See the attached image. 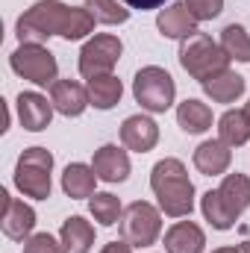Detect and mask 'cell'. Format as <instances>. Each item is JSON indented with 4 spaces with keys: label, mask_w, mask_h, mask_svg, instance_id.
Here are the masks:
<instances>
[{
    "label": "cell",
    "mask_w": 250,
    "mask_h": 253,
    "mask_svg": "<svg viewBox=\"0 0 250 253\" xmlns=\"http://www.w3.org/2000/svg\"><path fill=\"white\" fill-rule=\"evenodd\" d=\"M94 18L88 15V9H77V6H65L59 0H39L36 6H30L21 18H18V39L21 44H42L50 36H62L68 42H77L83 36H88L94 30Z\"/></svg>",
    "instance_id": "1"
},
{
    "label": "cell",
    "mask_w": 250,
    "mask_h": 253,
    "mask_svg": "<svg viewBox=\"0 0 250 253\" xmlns=\"http://www.w3.org/2000/svg\"><path fill=\"white\" fill-rule=\"evenodd\" d=\"M150 189L159 197V209L168 218H186L194 209V186L180 159H162L153 165Z\"/></svg>",
    "instance_id": "2"
},
{
    "label": "cell",
    "mask_w": 250,
    "mask_h": 253,
    "mask_svg": "<svg viewBox=\"0 0 250 253\" xmlns=\"http://www.w3.org/2000/svg\"><path fill=\"white\" fill-rule=\"evenodd\" d=\"M203 215L215 230H230L239 215L250 206V177L245 174H227L224 183L215 191L203 194Z\"/></svg>",
    "instance_id": "3"
},
{
    "label": "cell",
    "mask_w": 250,
    "mask_h": 253,
    "mask_svg": "<svg viewBox=\"0 0 250 253\" xmlns=\"http://www.w3.org/2000/svg\"><path fill=\"white\" fill-rule=\"evenodd\" d=\"M180 65L186 68L194 80L206 83V80H212L215 74L227 71L230 56H227L224 47L215 44L206 33H194V36L183 39V44H180Z\"/></svg>",
    "instance_id": "4"
},
{
    "label": "cell",
    "mask_w": 250,
    "mask_h": 253,
    "mask_svg": "<svg viewBox=\"0 0 250 253\" xmlns=\"http://www.w3.org/2000/svg\"><path fill=\"white\" fill-rule=\"evenodd\" d=\"M50 171H53V156L44 147H27L18 156L15 165V186L27 197L47 200L50 197Z\"/></svg>",
    "instance_id": "5"
},
{
    "label": "cell",
    "mask_w": 250,
    "mask_h": 253,
    "mask_svg": "<svg viewBox=\"0 0 250 253\" xmlns=\"http://www.w3.org/2000/svg\"><path fill=\"white\" fill-rule=\"evenodd\" d=\"M132 94L135 100L141 103V109L147 112H165L171 109L174 103V94H177V85H174V77L159 68V65H147L135 74L132 80Z\"/></svg>",
    "instance_id": "6"
},
{
    "label": "cell",
    "mask_w": 250,
    "mask_h": 253,
    "mask_svg": "<svg viewBox=\"0 0 250 253\" xmlns=\"http://www.w3.org/2000/svg\"><path fill=\"white\" fill-rule=\"evenodd\" d=\"M162 233V215L156 206L144 203V200H135L129 203L121 215V236H124L126 245L132 248H150Z\"/></svg>",
    "instance_id": "7"
},
{
    "label": "cell",
    "mask_w": 250,
    "mask_h": 253,
    "mask_svg": "<svg viewBox=\"0 0 250 253\" xmlns=\"http://www.w3.org/2000/svg\"><path fill=\"white\" fill-rule=\"evenodd\" d=\"M12 71L36 85H53L56 83V59L47 47L42 44H21L15 53H12Z\"/></svg>",
    "instance_id": "8"
},
{
    "label": "cell",
    "mask_w": 250,
    "mask_h": 253,
    "mask_svg": "<svg viewBox=\"0 0 250 253\" xmlns=\"http://www.w3.org/2000/svg\"><path fill=\"white\" fill-rule=\"evenodd\" d=\"M121 39L118 36H94L91 42H85V47L80 50V74L85 80L112 74L115 62L121 59Z\"/></svg>",
    "instance_id": "9"
},
{
    "label": "cell",
    "mask_w": 250,
    "mask_h": 253,
    "mask_svg": "<svg viewBox=\"0 0 250 253\" xmlns=\"http://www.w3.org/2000/svg\"><path fill=\"white\" fill-rule=\"evenodd\" d=\"M0 227H3V233H6L9 239L24 242V239L33 233V227H36V212H33V206L24 203V200L9 197V191L3 189L0 191Z\"/></svg>",
    "instance_id": "10"
},
{
    "label": "cell",
    "mask_w": 250,
    "mask_h": 253,
    "mask_svg": "<svg viewBox=\"0 0 250 253\" xmlns=\"http://www.w3.org/2000/svg\"><path fill=\"white\" fill-rule=\"evenodd\" d=\"M121 141H124L126 150L147 153L159 141V126H156L153 118H147V115H129L124 124H121Z\"/></svg>",
    "instance_id": "11"
},
{
    "label": "cell",
    "mask_w": 250,
    "mask_h": 253,
    "mask_svg": "<svg viewBox=\"0 0 250 253\" xmlns=\"http://www.w3.org/2000/svg\"><path fill=\"white\" fill-rule=\"evenodd\" d=\"M50 103H53L56 112H62L68 118H77V115L85 112V106L91 100H88V88H83L80 83H74V80H56L50 85Z\"/></svg>",
    "instance_id": "12"
},
{
    "label": "cell",
    "mask_w": 250,
    "mask_h": 253,
    "mask_svg": "<svg viewBox=\"0 0 250 253\" xmlns=\"http://www.w3.org/2000/svg\"><path fill=\"white\" fill-rule=\"evenodd\" d=\"M91 168H94L97 180H103V183H121V180L129 177V156L118 144H103L94 153Z\"/></svg>",
    "instance_id": "13"
},
{
    "label": "cell",
    "mask_w": 250,
    "mask_h": 253,
    "mask_svg": "<svg viewBox=\"0 0 250 253\" xmlns=\"http://www.w3.org/2000/svg\"><path fill=\"white\" fill-rule=\"evenodd\" d=\"M197 24L200 21L191 15V9H188L186 3H174L168 9H162L159 18H156V27H159V33L165 39H188V36L200 33Z\"/></svg>",
    "instance_id": "14"
},
{
    "label": "cell",
    "mask_w": 250,
    "mask_h": 253,
    "mask_svg": "<svg viewBox=\"0 0 250 253\" xmlns=\"http://www.w3.org/2000/svg\"><path fill=\"white\" fill-rule=\"evenodd\" d=\"M18 118H21L24 129L42 132L53 118V103H47V97H42L36 91H21L18 94Z\"/></svg>",
    "instance_id": "15"
},
{
    "label": "cell",
    "mask_w": 250,
    "mask_h": 253,
    "mask_svg": "<svg viewBox=\"0 0 250 253\" xmlns=\"http://www.w3.org/2000/svg\"><path fill=\"white\" fill-rule=\"evenodd\" d=\"M230 162H233V150H230V144H224L221 138H209V141H203V144L194 150V168H197L200 174H206V177L224 174V171L230 168Z\"/></svg>",
    "instance_id": "16"
},
{
    "label": "cell",
    "mask_w": 250,
    "mask_h": 253,
    "mask_svg": "<svg viewBox=\"0 0 250 253\" xmlns=\"http://www.w3.org/2000/svg\"><path fill=\"white\" fill-rule=\"evenodd\" d=\"M59 242H62V253H88L94 245V227L85 218L71 215L65 218L62 230H59Z\"/></svg>",
    "instance_id": "17"
},
{
    "label": "cell",
    "mask_w": 250,
    "mask_h": 253,
    "mask_svg": "<svg viewBox=\"0 0 250 253\" xmlns=\"http://www.w3.org/2000/svg\"><path fill=\"white\" fill-rule=\"evenodd\" d=\"M203 245H206V236L191 221H180L165 233V251L168 253H203Z\"/></svg>",
    "instance_id": "18"
},
{
    "label": "cell",
    "mask_w": 250,
    "mask_h": 253,
    "mask_svg": "<svg viewBox=\"0 0 250 253\" xmlns=\"http://www.w3.org/2000/svg\"><path fill=\"white\" fill-rule=\"evenodd\" d=\"M97 174H94V168H88V165H83V162H74V165H68L62 174V189L68 197H74V200H83V197H94L97 191Z\"/></svg>",
    "instance_id": "19"
},
{
    "label": "cell",
    "mask_w": 250,
    "mask_h": 253,
    "mask_svg": "<svg viewBox=\"0 0 250 253\" xmlns=\"http://www.w3.org/2000/svg\"><path fill=\"white\" fill-rule=\"evenodd\" d=\"M203 91L215 100V103H233L236 97H242L245 94V77H239L236 71H221V74H215L212 80H206L203 83Z\"/></svg>",
    "instance_id": "20"
},
{
    "label": "cell",
    "mask_w": 250,
    "mask_h": 253,
    "mask_svg": "<svg viewBox=\"0 0 250 253\" xmlns=\"http://www.w3.org/2000/svg\"><path fill=\"white\" fill-rule=\"evenodd\" d=\"M218 135L230 147H242L250 138V112L248 109H230L218 121Z\"/></svg>",
    "instance_id": "21"
},
{
    "label": "cell",
    "mask_w": 250,
    "mask_h": 253,
    "mask_svg": "<svg viewBox=\"0 0 250 253\" xmlns=\"http://www.w3.org/2000/svg\"><path fill=\"white\" fill-rule=\"evenodd\" d=\"M121 94H124V85L115 74H103V77L88 80V100L97 109H112L121 100Z\"/></svg>",
    "instance_id": "22"
},
{
    "label": "cell",
    "mask_w": 250,
    "mask_h": 253,
    "mask_svg": "<svg viewBox=\"0 0 250 253\" xmlns=\"http://www.w3.org/2000/svg\"><path fill=\"white\" fill-rule=\"evenodd\" d=\"M177 124L183 126L186 132H191V135L206 132L212 126V109L206 103H200V100H186L177 109Z\"/></svg>",
    "instance_id": "23"
},
{
    "label": "cell",
    "mask_w": 250,
    "mask_h": 253,
    "mask_svg": "<svg viewBox=\"0 0 250 253\" xmlns=\"http://www.w3.org/2000/svg\"><path fill=\"white\" fill-rule=\"evenodd\" d=\"M221 47L230 59H239V62H250V36L245 33V27L239 24H230L224 33H221Z\"/></svg>",
    "instance_id": "24"
},
{
    "label": "cell",
    "mask_w": 250,
    "mask_h": 253,
    "mask_svg": "<svg viewBox=\"0 0 250 253\" xmlns=\"http://www.w3.org/2000/svg\"><path fill=\"white\" fill-rule=\"evenodd\" d=\"M88 209H91V215H94V221H100L103 227H112V224H118L121 221V200L115 197V194H109V191H103V194H94L91 200H88Z\"/></svg>",
    "instance_id": "25"
},
{
    "label": "cell",
    "mask_w": 250,
    "mask_h": 253,
    "mask_svg": "<svg viewBox=\"0 0 250 253\" xmlns=\"http://www.w3.org/2000/svg\"><path fill=\"white\" fill-rule=\"evenodd\" d=\"M85 9L97 24H124L129 18V9L118 6V0H85Z\"/></svg>",
    "instance_id": "26"
},
{
    "label": "cell",
    "mask_w": 250,
    "mask_h": 253,
    "mask_svg": "<svg viewBox=\"0 0 250 253\" xmlns=\"http://www.w3.org/2000/svg\"><path fill=\"white\" fill-rule=\"evenodd\" d=\"M24 253H62V242H56L50 233H39L24 242Z\"/></svg>",
    "instance_id": "27"
},
{
    "label": "cell",
    "mask_w": 250,
    "mask_h": 253,
    "mask_svg": "<svg viewBox=\"0 0 250 253\" xmlns=\"http://www.w3.org/2000/svg\"><path fill=\"white\" fill-rule=\"evenodd\" d=\"M186 6L191 9V15L197 21H209V18H218L221 15L224 0H186Z\"/></svg>",
    "instance_id": "28"
},
{
    "label": "cell",
    "mask_w": 250,
    "mask_h": 253,
    "mask_svg": "<svg viewBox=\"0 0 250 253\" xmlns=\"http://www.w3.org/2000/svg\"><path fill=\"white\" fill-rule=\"evenodd\" d=\"M124 3L129 6V9H141V12H144V9H156V6H162L165 0H124Z\"/></svg>",
    "instance_id": "29"
},
{
    "label": "cell",
    "mask_w": 250,
    "mask_h": 253,
    "mask_svg": "<svg viewBox=\"0 0 250 253\" xmlns=\"http://www.w3.org/2000/svg\"><path fill=\"white\" fill-rule=\"evenodd\" d=\"M100 253H132V245H126V242H109Z\"/></svg>",
    "instance_id": "30"
},
{
    "label": "cell",
    "mask_w": 250,
    "mask_h": 253,
    "mask_svg": "<svg viewBox=\"0 0 250 253\" xmlns=\"http://www.w3.org/2000/svg\"><path fill=\"white\" fill-rule=\"evenodd\" d=\"M212 253H242L239 248H218V251H212Z\"/></svg>",
    "instance_id": "31"
},
{
    "label": "cell",
    "mask_w": 250,
    "mask_h": 253,
    "mask_svg": "<svg viewBox=\"0 0 250 253\" xmlns=\"http://www.w3.org/2000/svg\"><path fill=\"white\" fill-rule=\"evenodd\" d=\"M242 253H250V242H242V248H239Z\"/></svg>",
    "instance_id": "32"
},
{
    "label": "cell",
    "mask_w": 250,
    "mask_h": 253,
    "mask_svg": "<svg viewBox=\"0 0 250 253\" xmlns=\"http://www.w3.org/2000/svg\"><path fill=\"white\" fill-rule=\"evenodd\" d=\"M248 112H250V103H248Z\"/></svg>",
    "instance_id": "33"
}]
</instances>
